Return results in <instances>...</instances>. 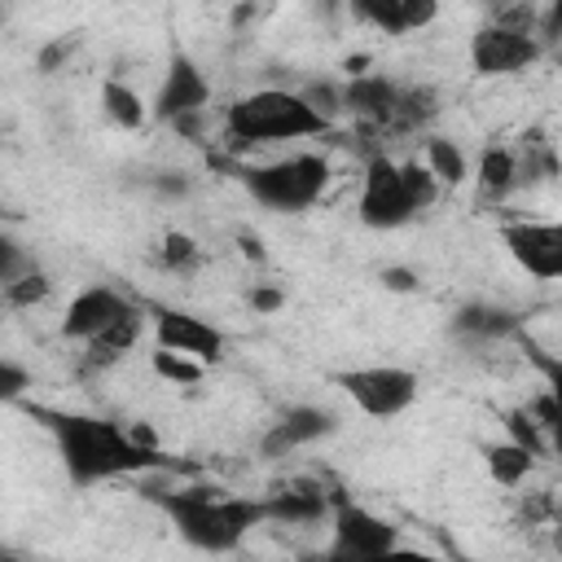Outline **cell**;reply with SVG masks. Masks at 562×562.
I'll list each match as a JSON object with an SVG mask.
<instances>
[{"instance_id": "cell-27", "label": "cell", "mask_w": 562, "mask_h": 562, "mask_svg": "<svg viewBox=\"0 0 562 562\" xmlns=\"http://www.w3.org/2000/svg\"><path fill=\"white\" fill-rule=\"evenodd\" d=\"M505 439H514V443H522L527 452L544 457V452H549V439H553V435H544V430L536 426V417H531V413H527V408L518 404V408H509V413H505Z\"/></svg>"}, {"instance_id": "cell-23", "label": "cell", "mask_w": 562, "mask_h": 562, "mask_svg": "<svg viewBox=\"0 0 562 562\" xmlns=\"http://www.w3.org/2000/svg\"><path fill=\"white\" fill-rule=\"evenodd\" d=\"M53 294V277L44 272V268H26V272H18L9 285H0V299L9 303V307H18V312H26V307H40L44 299Z\"/></svg>"}, {"instance_id": "cell-31", "label": "cell", "mask_w": 562, "mask_h": 562, "mask_svg": "<svg viewBox=\"0 0 562 562\" xmlns=\"http://www.w3.org/2000/svg\"><path fill=\"white\" fill-rule=\"evenodd\" d=\"M26 391H31V369L18 364V360H9V356H0V404L22 400Z\"/></svg>"}, {"instance_id": "cell-32", "label": "cell", "mask_w": 562, "mask_h": 562, "mask_svg": "<svg viewBox=\"0 0 562 562\" xmlns=\"http://www.w3.org/2000/svg\"><path fill=\"white\" fill-rule=\"evenodd\" d=\"M522 408L536 417V426H540L544 435H553V430L562 426V408H558V391H553V386H549V391H540V395H531Z\"/></svg>"}, {"instance_id": "cell-6", "label": "cell", "mask_w": 562, "mask_h": 562, "mask_svg": "<svg viewBox=\"0 0 562 562\" xmlns=\"http://www.w3.org/2000/svg\"><path fill=\"white\" fill-rule=\"evenodd\" d=\"M334 382L373 422H391V417L408 413L422 391V378L408 364H356V369L334 373Z\"/></svg>"}, {"instance_id": "cell-15", "label": "cell", "mask_w": 562, "mask_h": 562, "mask_svg": "<svg viewBox=\"0 0 562 562\" xmlns=\"http://www.w3.org/2000/svg\"><path fill=\"white\" fill-rule=\"evenodd\" d=\"M329 509H334V496H325L321 483H290L263 496V522H277V527H316V522H329Z\"/></svg>"}, {"instance_id": "cell-29", "label": "cell", "mask_w": 562, "mask_h": 562, "mask_svg": "<svg viewBox=\"0 0 562 562\" xmlns=\"http://www.w3.org/2000/svg\"><path fill=\"white\" fill-rule=\"evenodd\" d=\"M31 268V255H26V246L9 233V228H0V285H9L18 272H26Z\"/></svg>"}, {"instance_id": "cell-30", "label": "cell", "mask_w": 562, "mask_h": 562, "mask_svg": "<svg viewBox=\"0 0 562 562\" xmlns=\"http://www.w3.org/2000/svg\"><path fill=\"white\" fill-rule=\"evenodd\" d=\"M75 48H79V35H57V40H48L40 53H35V66H40V75H57L70 57H75Z\"/></svg>"}, {"instance_id": "cell-14", "label": "cell", "mask_w": 562, "mask_h": 562, "mask_svg": "<svg viewBox=\"0 0 562 562\" xmlns=\"http://www.w3.org/2000/svg\"><path fill=\"white\" fill-rule=\"evenodd\" d=\"M400 88H404V83H395L391 75H369V70H360V75H351V79L338 88V101H342V110H347L360 127H369V132H391Z\"/></svg>"}, {"instance_id": "cell-5", "label": "cell", "mask_w": 562, "mask_h": 562, "mask_svg": "<svg viewBox=\"0 0 562 562\" xmlns=\"http://www.w3.org/2000/svg\"><path fill=\"white\" fill-rule=\"evenodd\" d=\"M356 215L364 228L373 233H395L404 224H413L422 211L404 184L400 158H391L386 149L364 158V176H360V198H356Z\"/></svg>"}, {"instance_id": "cell-7", "label": "cell", "mask_w": 562, "mask_h": 562, "mask_svg": "<svg viewBox=\"0 0 562 562\" xmlns=\"http://www.w3.org/2000/svg\"><path fill=\"white\" fill-rule=\"evenodd\" d=\"M544 57V44L536 31L505 26V22H483L470 35V70L479 79H514L527 75Z\"/></svg>"}, {"instance_id": "cell-37", "label": "cell", "mask_w": 562, "mask_h": 562, "mask_svg": "<svg viewBox=\"0 0 562 562\" xmlns=\"http://www.w3.org/2000/svg\"><path fill=\"white\" fill-rule=\"evenodd\" d=\"M0 22H4V0H0Z\"/></svg>"}, {"instance_id": "cell-11", "label": "cell", "mask_w": 562, "mask_h": 562, "mask_svg": "<svg viewBox=\"0 0 562 562\" xmlns=\"http://www.w3.org/2000/svg\"><path fill=\"white\" fill-rule=\"evenodd\" d=\"M149 321H154V347L193 356V360H202V364H220L224 351H228L224 329L211 325V321L198 316V312H184V307H154Z\"/></svg>"}, {"instance_id": "cell-34", "label": "cell", "mask_w": 562, "mask_h": 562, "mask_svg": "<svg viewBox=\"0 0 562 562\" xmlns=\"http://www.w3.org/2000/svg\"><path fill=\"white\" fill-rule=\"evenodd\" d=\"M246 303H250V312H259V316H272V312H281L285 307V290L281 285H250L246 290Z\"/></svg>"}, {"instance_id": "cell-35", "label": "cell", "mask_w": 562, "mask_h": 562, "mask_svg": "<svg viewBox=\"0 0 562 562\" xmlns=\"http://www.w3.org/2000/svg\"><path fill=\"white\" fill-rule=\"evenodd\" d=\"M382 285H386L391 294H413V290H417V272L404 268V263H386V268H382Z\"/></svg>"}, {"instance_id": "cell-28", "label": "cell", "mask_w": 562, "mask_h": 562, "mask_svg": "<svg viewBox=\"0 0 562 562\" xmlns=\"http://www.w3.org/2000/svg\"><path fill=\"white\" fill-rule=\"evenodd\" d=\"M400 171H404V184H408V193H413L417 211H430V206L439 202V180L422 167V158H404V162H400Z\"/></svg>"}, {"instance_id": "cell-18", "label": "cell", "mask_w": 562, "mask_h": 562, "mask_svg": "<svg viewBox=\"0 0 562 562\" xmlns=\"http://www.w3.org/2000/svg\"><path fill=\"white\" fill-rule=\"evenodd\" d=\"M422 167L439 180V189H457V184L470 180V154L443 132H426L422 136Z\"/></svg>"}, {"instance_id": "cell-21", "label": "cell", "mask_w": 562, "mask_h": 562, "mask_svg": "<svg viewBox=\"0 0 562 562\" xmlns=\"http://www.w3.org/2000/svg\"><path fill=\"white\" fill-rule=\"evenodd\" d=\"M452 329L461 338H505V334H518V316L509 307H496V303H465L457 316H452Z\"/></svg>"}, {"instance_id": "cell-1", "label": "cell", "mask_w": 562, "mask_h": 562, "mask_svg": "<svg viewBox=\"0 0 562 562\" xmlns=\"http://www.w3.org/2000/svg\"><path fill=\"white\" fill-rule=\"evenodd\" d=\"M35 417L48 426L57 457L66 474L79 487L110 483V479H140L149 470H171L176 461L158 448V439H140L132 426H119L110 417L92 413H66V408H35Z\"/></svg>"}, {"instance_id": "cell-16", "label": "cell", "mask_w": 562, "mask_h": 562, "mask_svg": "<svg viewBox=\"0 0 562 562\" xmlns=\"http://www.w3.org/2000/svg\"><path fill=\"white\" fill-rule=\"evenodd\" d=\"M140 329H145V312H140V307L123 312L114 325H105L101 334H92V338L83 342V369H88V373H105V369H114L119 360H127V351L136 347Z\"/></svg>"}, {"instance_id": "cell-17", "label": "cell", "mask_w": 562, "mask_h": 562, "mask_svg": "<svg viewBox=\"0 0 562 562\" xmlns=\"http://www.w3.org/2000/svg\"><path fill=\"white\" fill-rule=\"evenodd\" d=\"M470 180L483 202H501L518 189V154L514 145H487L479 162H470Z\"/></svg>"}, {"instance_id": "cell-24", "label": "cell", "mask_w": 562, "mask_h": 562, "mask_svg": "<svg viewBox=\"0 0 562 562\" xmlns=\"http://www.w3.org/2000/svg\"><path fill=\"white\" fill-rule=\"evenodd\" d=\"M149 369H154V378H162L167 386H198L202 373H206L202 360L180 356V351H167V347H154V351H149Z\"/></svg>"}, {"instance_id": "cell-20", "label": "cell", "mask_w": 562, "mask_h": 562, "mask_svg": "<svg viewBox=\"0 0 562 562\" xmlns=\"http://www.w3.org/2000/svg\"><path fill=\"white\" fill-rule=\"evenodd\" d=\"M483 465H487V479L501 483V487H522L536 470V452H527L522 443L514 439H496L483 448Z\"/></svg>"}, {"instance_id": "cell-25", "label": "cell", "mask_w": 562, "mask_h": 562, "mask_svg": "<svg viewBox=\"0 0 562 562\" xmlns=\"http://www.w3.org/2000/svg\"><path fill=\"white\" fill-rule=\"evenodd\" d=\"M347 9L364 22V26H373V31H382L386 40H400L404 35V18H400V0H347Z\"/></svg>"}, {"instance_id": "cell-22", "label": "cell", "mask_w": 562, "mask_h": 562, "mask_svg": "<svg viewBox=\"0 0 562 562\" xmlns=\"http://www.w3.org/2000/svg\"><path fill=\"white\" fill-rule=\"evenodd\" d=\"M435 114H439V92L430 83H408V88H400L391 132H426L435 123Z\"/></svg>"}, {"instance_id": "cell-19", "label": "cell", "mask_w": 562, "mask_h": 562, "mask_svg": "<svg viewBox=\"0 0 562 562\" xmlns=\"http://www.w3.org/2000/svg\"><path fill=\"white\" fill-rule=\"evenodd\" d=\"M101 114H105V123H114V127H123V132H136V127H145L149 123V101L132 88V83H123V79H101Z\"/></svg>"}, {"instance_id": "cell-12", "label": "cell", "mask_w": 562, "mask_h": 562, "mask_svg": "<svg viewBox=\"0 0 562 562\" xmlns=\"http://www.w3.org/2000/svg\"><path fill=\"white\" fill-rule=\"evenodd\" d=\"M136 303L123 294V290H114V285H105V281H92V285H83V290H75L70 294V303H66V312H61V338H70V342H88L92 334H101L105 325H114L123 312H132Z\"/></svg>"}, {"instance_id": "cell-33", "label": "cell", "mask_w": 562, "mask_h": 562, "mask_svg": "<svg viewBox=\"0 0 562 562\" xmlns=\"http://www.w3.org/2000/svg\"><path fill=\"white\" fill-rule=\"evenodd\" d=\"M443 0H400V18H404V35L408 31H426L439 22Z\"/></svg>"}, {"instance_id": "cell-8", "label": "cell", "mask_w": 562, "mask_h": 562, "mask_svg": "<svg viewBox=\"0 0 562 562\" xmlns=\"http://www.w3.org/2000/svg\"><path fill=\"white\" fill-rule=\"evenodd\" d=\"M395 549H400V527L391 518L373 514L369 505L334 496V509H329V553L334 558L369 562V558H386Z\"/></svg>"}, {"instance_id": "cell-9", "label": "cell", "mask_w": 562, "mask_h": 562, "mask_svg": "<svg viewBox=\"0 0 562 562\" xmlns=\"http://www.w3.org/2000/svg\"><path fill=\"white\" fill-rule=\"evenodd\" d=\"M206 105H211V79H206V70L189 53H171V61L162 70V83H158V92L149 101V119H162V123L189 132L193 119Z\"/></svg>"}, {"instance_id": "cell-3", "label": "cell", "mask_w": 562, "mask_h": 562, "mask_svg": "<svg viewBox=\"0 0 562 562\" xmlns=\"http://www.w3.org/2000/svg\"><path fill=\"white\" fill-rule=\"evenodd\" d=\"M329 132H334V119H325L294 88H255V92H241L237 101H228V110H224V136L233 149L316 140Z\"/></svg>"}, {"instance_id": "cell-13", "label": "cell", "mask_w": 562, "mask_h": 562, "mask_svg": "<svg viewBox=\"0 0 562 562\" xmlns=\"http://www.w3.org/2000/svg\"><path fill=\"white\" fill-rule=\"evenodd\" d=\"M338 430V413H329V408H321V404H290L268 430H263V439H259V457H290V452H299V448H307V443H321V439H329Z\"/></svg>"}, {"instance_id": "cell-2", "label": "cell", "mask_w": 562, "mask_h": 562, "mask_svg": "<svg viewBox=\"0 0 562 562\" xmlns=\"http://www.w3.org/2000/svg\"><path fill=\"white\" fill-rule=\"evenodd\" d=\"M149 496L171 518L180 540L202 549V553H233L255 527H263V501L220 492L206 483L167 487V492H149Z\"/></svg>"}, {"instance_id": "cell-4", "label": "cell", "mask_w": 562, "mask_h": 562, "mask_svg": "<svg viewBox=\"0 0 562 562\" xmlns=\"http://www.w3.org/2000/svg\"><path fill=\"white\" fill-rule=\"evenodd\" d=\"M237 180H241L246 198L259 202L263 211L303 215L325 198V189L334 180V167H329V158L321 149H294V154H281L272 162L241 167Z\"/></svg>"}, {"instance_id": "cell-10", "label": "cell", "mask_w": 562, "mask_h": 562, "mask_svg": "<svg viewBox=\"0 0 562 562\" xmlns=\"http://www.w3.org/2000/svg\"><path fill=\"white\" fill-rule=\"evenodd\" d=\"M501 246L531 281L549 285L562 277V224L558 220H509L501 224Z\"/></svg>"}, {"instance_id": "cell-26", "label": "cell", "mask_w": 562, "mask_h": 562, "mask_svg": "<svg viewBox=\"0 0 562 562\" xmlns=\"http://www.w3.org/2000/svg\"><path fill=\"white\" fill-rule=\"evenodd\" d=\"M198 259H202V246H198L189 233H180V228L162 233V246H158V263H162L167 272H189V268H198Z\"/></svg>"}, {"instance_id": "cell-36", "label": "cell", "mask_w": 562, "mask_h": 562, "mask_svg": "<svg viewBox=\"0 0 562 562\" xmlns=\"http://www.w3.org/2000/svg\"><path fill=\"white\" fill-rule=\"evenodd\" d=\"M237 246H241V255H250L255 263H263V259H268V255H263V246H259V237H250V233H241V237H237Z\"/></svg>"}]
</instances>
